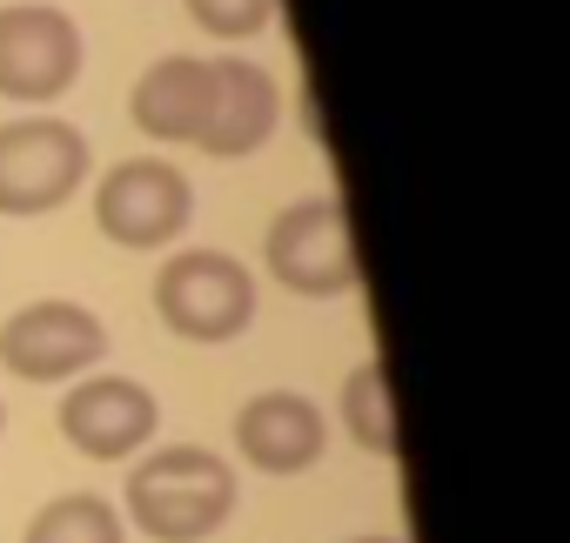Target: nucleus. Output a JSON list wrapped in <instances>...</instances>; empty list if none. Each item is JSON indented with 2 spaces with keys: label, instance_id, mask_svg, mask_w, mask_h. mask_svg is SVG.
<instances>
[{
  "label": "nucleus",
  "instance_id": "obj_1",
  "mask_svg": "<svg viewBox=\"0 0 570 543\" xmlns=\"http://www.w3.org/2000/svg\"><path fill=\"white\" fill-rule=\"evenodd\" d=\"M235 510V470L215 450L175 443L128 470V516L155 543H202Z\"/></svg>",
  "mask_w": 570,
  "mask_h": 543
},
{
  "label": "nucleus",
  "instance_id": "obj_2",
  "mask_svg": "<svg viewBox=\"0 0 570 543\" xmlns=\"http://www.w3.org/2000/svg\"><path fill=\"white\" fill-rule=\"evenodd\" d=\"M268 276L289 289V296H350L363 261H356V235H350V208L336 195H309V201H289L275 221H268Z\"/></svg>",
  "mask_w": 570,
  "mask_h": 543
},
{
  "label": "nucleus",
  "instance_id": "obj_3",
  "mask_svg": "<svg viewBox=\"0 0 570 543\" xmlns=\"http://www.w3.org/2000/svg\"><path fill=\"white\" fill-rule=\"evenodd\" d=\"M155 309L181 343H235L255 323V276L222 248H181L155 276Z\"/></svg>",
  "mask_w": 570,
  "mask_h": 543
},
{
  "label": "nucleus",
  "instance_id": "obj_4",
  "mask_svg": "<svg viewBox=\"0 0 570 543\" xmlns=\"http://www.w3.org/2000/svg\"><path fill=\"white\" fill-rule=\"evenodd\" d=\"M88 135L75 121L35 115L0 128V215H48L88 181Z\"/></svg>",
  "mask_w": 570,
  "mask_h": 543
},
{
  "label": "nucleus",
  "instance_id": "obj_5",
  "mask_svg": "<svg viewBox=\"0 0 570 543\" xmlns=\"http://www.w3.org/2000/svg\"><path fill=\"white\" fill-rule=\"evenodd\" d=\"M195 215V188L161 155H128L95 188V228L115 248H168Z\"/></svg>",
  "mask_w": 570,
  "mask_h": 543
},
{
  "label": "nucleus",
  "instance_id": "obj_6",
  "mask_svg": "<svg viewBox=\"0 0 570 543\" xmlns=\"http://www.w3.org/2000/svg\"><path fill=\"white\" fill-rule=\"evenodd\" d=\"M81 81V28L61 8H0V101H61Z\"/></svg>",
  "mask_w": 570,
  "mask_h": 543
},
{
  "label": "nucleus",
  "instance_id": "obj_7",
  "mask_svg": "<svg viewBox=\"0 0 570 543\" xmlns=\"http://www.w3.org/2000/svg\"><path fill=\"white\" fill-rule=\"evenodd\" d=\"M108 356V329L81 303H28L0 323V363L21 383H68Z\"/></svg>",
  "mask_w": 570,
  "mask_h": 543
},
{
  "label": "nucleus",
  "instance_id": "obj_8",
  "mask_svg": "<svg viewBox=\"0 0 570 543\" xmlns=\"http://www.w3.org/2000/svg\"><path fill=\"white\" fill-rule=\"evenodd\" d=\"M155 423H161V409H155V396H148L135 376H88V383H75L68 403H61V436H68L81 456H95V463L135 456V450L155 436Z\"/></svg>",
  "mask_w": 570,
  "mask_h": 543
},
{
  "label": "nucleus",
  "instance_id": "obj_9",
  "mask_svg": "<svg viewBox=\"0 0 570 543\" xmlns=\"http://www.w3.org/2000/svg\"><path fill=\"white\" fill-rule=\"evenodd\" d=\"M275 121H282V88H275V75L255 68V61H242V55H222V61H215L208 128H202L195 148L215 155V161H242V155H255V148L275 135Z\"/></svg>",
  "mask_w": 570,
  "mask_h": 543
},
{
  "label": "nucleus",
  "instance_id": "obj_10",
  "mask_svg": "<svg viewBox=\"0 0 570 543\" xmlns=\"http://www.w3.org/2000/svg\"><path fill=\"white\" fill-rule=\"evenodd\" d=\"M235 443H242V456H248L262 476H303V470L323 456L330 430H323V409H316L309 396L268 389V396H255V403L235 416Z\"/></svg>",
  "mask_w": 570,
  "mask_h": 543
},
{
  "label": "nucleus",
  "instance_id": "obj_11",
  "mask_svg": "<svg viewBox=\"0 0 570 543\" xmlns=\"http://www.w3.org/2000/svg\"><path fill=\"white\" fill-rule=\"evenodd\" d=\"M208 101H215V61H195V55H161L135 95H128V115L148 141H202L208 128Z\"/></svg>",
  "mask_w": 570,
  "mask_h": 543
},
{
  "label": "nucleus",
  "instance_id": "obj_12",
  "mask_svg": "<svg viewBox=\"0 0 570 543\" xmlns=\"http://www.w3.org/2000/svg\"><path fill=\"white\" fill-rule=\"evenodd\" d=\"M343 423H350V436H356L370 456H403L396 389H390V369H383V363L350 369V383H343Z\"/></svg>",
  "mask_w": 570,
  "mask_h": 543
},
{
  "label": "nucleus",
  "instance_id": "obj_13",
  "mask_svg": "<svg viewBox=\"0 0 570 543\" xmlns=\"http://www.w3.org/2000/svg\"><path fill=\"white\" fill-rule=\"evenodd\" d=\"M21 543H128V530H121L115 503H101V496H55L28 523Z\"/></svg>",
  "mask_w": 570,
  "mask_h": 543
},
{
  "label": "nucleus",
  "instance_id": "obj_14",
  "mask_svg": "<svg viewBox=\"0 0 570 543\" xmlns=\"http://www.w3.org/2000/svg\"><path fill=\"white\" fill-rule=\"evenodd\" d=\"M188 14L215 41H248V34H262L275 21V0H188Z\"/></svg>",
  "mask_w": 570,
  "mask_h": 543
},
{
  "label": "nucleus",
  "instance_id": "obj_15",
  "mask_svg": "<svg viewBox=\"0 0 570 543\" xmlns=\"http://www.w3.org/2000/svg\"><path fill=\"white\" fill-rule=\"evenodd\" d=\"M350 543H396V536H350Z\"/></svg>",
  "mask_w": 570,
  "mask_h": 543
}]
</instances>
